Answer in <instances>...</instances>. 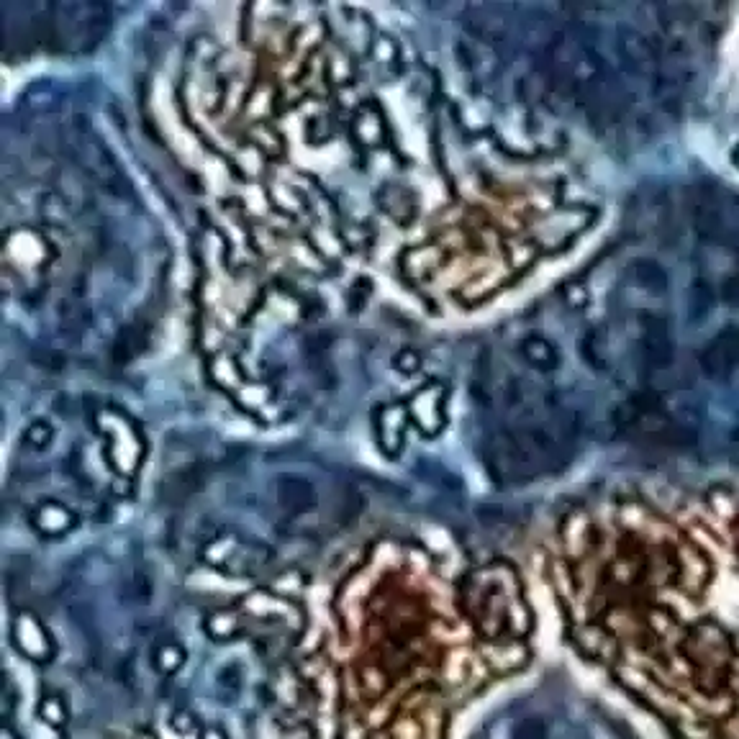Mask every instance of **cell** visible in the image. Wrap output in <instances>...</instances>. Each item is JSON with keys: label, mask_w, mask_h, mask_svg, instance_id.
<instances>
[{"label": "cell", "mask_w": 739, "mask_h": 739, "mask_svg": "<svg viewBox=\"0 0 739 739\" xmlns=\"http://www.w3.org/2000/svg\"><path fill=\"white\" fill-rule=\"evenodd\" d=\"M39 716L42 722H47L49 727L62 729L67 724V706L60 696H44L39 701Z\"/></svg>", "instance_id": "ac0fdd59"}, {"label": "cell", "mask_w": 739, "mask_h": 739, "mask_svg": "<svg viewBox=\"0 0 739 739\" xmlns=\"http://www.w3.org/2000/svg\"><path fill=\"white\" fill-rule=\"evenodd\" d=\"M514 739H547V724L537 716H527L514 727Z\"/></svg>", "instance_id": "d6986e66"}, {"label": "cell", "mask_w": 739, "mask_h": 739, "mask_svg": "<svg viewBox=\"0 0 739 739\" xmlns=\"http://www.w3.org/2000/svg\"><path fill=\"white\" fill-rule=\"evenodd\" d=\"M403 429H406V414L401 406H385L375 416V437L385 455L396 457L403 447Z\"/></svg>", "instance_id": "7c38bea8"}, {"label": "cell", "mask_w": 739, "mask_h": 739, "mask_svg": "<svg viewBox=\"0 0 739 739\" xmlns=\"http://www.w3.org/2000/svg\"><path fill=\"white\" fill-rule=\"evenodd\" d=\"M734 208L739 206L732 201L727 190L704 185L696 203H693V224H696L698 237H704L706 242H719L727 234H732Z\"/></svg>", "instance_id": "277c9868"}, {"label": "cell", "mask_w": 739, "mask_h": 739, "mask_svg": "<svg viewBox=\"0 0 739 739\" xmlns=\"http://www.w3.org/2000/svg\"><path fill=\"white\" fill-rule=\"evenodd\" d=\"M737 160H739V152H737Z\"/></svg>", "instance_id": "d4e9b609"}, {"label": "cell", "mask_w": 739, "mask_h": 739, "mask_svg": "<svg viewBox=\"0 0 739 739\" xmlns=\"http://www.w3.org/2000/svg\"><path fill=\"white\" fill-rule=\"evenodd\" d=\"M201 739H226V734L221 732L219 727H206V729H203Z\"/></svg>", "instance_id": "603a6c76"}, {"label": "cell", "mask_w": 739, "mask_h": 739, "mask_svg": "<svg viewBox=\"0 0 739 739\" xmlns=\"http://www.w3.org/2000/svg\"><path fill=\"white\" fill-rule=\"evenodd\" d=\"M716 301V293L706 280H693V288H691V321H704L706 316L711 314V308H714Z\"/></svg>", "instance_id": "2e32d148"}, {"label": "cell", "mask_w": 739, "mask_h": 739, "mask_svg": "<svg viewBox=\"0 0 739 739\" xmlns=\"http://www.w3.org/2000/svg\"><path fill=\"white\" fill-rule=\"evenodd\" d=\"M408 416H411L414 426L424 434V437H434V434L442 432V426L447 424L442 385H426V388H421V391L411 398Z\"/></svg>", "instance_id": "9c48e42d"}, {"label": "cell", "mask_w": 739, "mask_h": 739, "mask_svg": "<svg viewBox=\"0 0 739 739\" xmlns=\"http://www.w3.org/2000/svg\"><path fill=\"white\" fill-rule=\"evenodd\" d=\"M629 278L642 293L652 298H663L670 288L668 272L652 257H637V260L629 262Z\"/></svg>", "instance_id": "4fadbf2b"}, {"label": "cell", "mask_w": 739, "mask_h": 739, "mask_svg": "<svg viewBox=\"0 0 739 739\" xmlns=\"http://www.w3.org/2000/svg\"><path fill=\"white\" fill-rule=\"evenodd\" d=\"M11 639L13 647L31 663H49L57 650L49 629L34 614H18L13 619Z\"/></svg>", "instance_id": "52a82bcc"}, {"label": "cell", "mask_w": 739, "mask_h": 739, "mask_svg": "<svg viewBox=\"0 0 739 739\" xmlns=\"http://www.w3.org/2000/svg\"><path fill=\"white\" fill-rule=\"evenodd\" d=\"M275 501L285 516H303L316 509L319 493H316V485L311 480L285 475L275 483Z\"/></svg>", "instance_id": "30bf717a"}, {"label": "cell", "mask_w": 739, "mask_h": 739, "mask_svg": "<svg viewBox=\"0 0 739 739\" xmlns=\"http://www.w3.org/2000/svg\"><path fill=\"white\" fill-rule=\"evenodd\" d=\"M465 609L483 637H524L532 627L529 611L511 570L491 565L468 578Z\"/></svg>", "instance_id": "6da1fadb"}, {"label": "cell", "mask_w": 739, "mask_h": 739, "mask_svg": "<svg viewBox=\"0 0 739 739\" xmlns=\"http://www.w3.org/2000/svg\"><path fill=\"white\" fill-rule=\"evenodd\" d=\"M519 352L521 357H524V362H527L529 367H534V370H539V373H552V370H557V365H560V352H557L555 344H552L550 339L537 337V334L524 339V342L519 344Z\"/></svg>", "instance_id": "5bb4252c"}, {"label": "cell", "mask_w": 739, "mask_h": 739, "mask_svg": "<svg viewBox=\"0 0 739 739\" xmlns=\"http://www.w3.org/2000/svg\"><path fill=\"white\" fill-rule=\"evenodd\" d=\"M393 362H396L398 370H401V373H406V375L416 373V370H419V365H421L419 355H416V352H411V349H401Z\"/></svg>", "instance_id": "44dd1931"}, {"label": "cell", "mask_w": 739, "mask_h": 739, "mask_svg": "<svg viewBox=\"0 0 739 739\" xmlns=\"http://www.w3.org/2000/svg\"><path fill=\"white\" fill-rule=\"evenodd\" d=\"M203 557L208 565L224 570L229 575H247L255 573L270 560V550L262 544L252 542V539L234 537V534H221L213 539L203 550Z\"/></svg>", "instance_id": "3957f363"}, {"label": "cell", "mask_w": 739, "mask_h": 739, "mask_svg": "<svg viewBox=\"0 0 739 739\" xmlns=\"http://www.w3.org/2000/svg\"><path fill=\"white\" fill-rule=\"evenodd\" d=\"M701 375L709 380H727L739 367V326H727L711 337L698 355Z\"/></svg>", "instance_id": "8992f818"}, {"label": "cell", "mask_w": 739, "mask_h": 739, "mask_svg": "<svg viewBox=\"0 0 739 739\" xmlns=\"http://www.w3.org/2000/svg\"><path fill=\"white\" fill-rule=\"evenodd\" d=\"M614 54L621 75L639 80L655 77L663 62V47L650 34L632 26H619L614 31Z\"/></svg>", "instance_id": "7a4b0ae2"}, {"label": "cell", "mask_w": 739, "mask_h": 739, "mask_svg": "<svg viewBox=\"0 0 739 739\" xmlns=\"http://www.w3.org/2000/svg\"><path fill=\"white\" fill-rule=\"evenodd\" d=\"M77 516L67 509L65 503L44 501L31 511V527L44 537H62L70 529H75Z\"/></svg>", "instance_id": "8fae6325"}, {"label": "cell", "mask_w": 739, "mask_h": 739, "mask_svg": "<svg viewBox=\"0 0 739 739\" xmlns=\"http://www.w3.org/2000/svg\"><path fill=\"white\" fill-rule=\"evenodd\" d=\"M185 657H188V655H185L183 647H180L178 642L167 639V642H162V645L154 647L152 665L160 675H175L180 668H183Z\"/></svg>", "instance_id": "9a60e30c"}, {"label": "cell", "mask_w": 739, "mask_h": 739, "mask_svg": "<svg viewBox=\"0 0 739 739\" xmlns=\"http://www.w3.org/2000/svg\"><path fill=\"white\" fill-rule=\"evenodd\" d=\"M206 632H208V637L213 639V642H224V639H231L234 634L239 632L237 616L226 614V611H219V614L208 616Z\"/></svg>", "instance_id": "e0dca14e"}, {"label": "cell", "mask_w": 739, "mask_h": 739, "mask_svg": "<svg viewBox=\"0 0 739 739\" xmlns=\"http://www.w3.org/2000/svg\"><path fill=\"white\" fill-rule=\"evenodd\" d=\"M639 357L645 367L660 373L668 370L675 360V342L670 332V321L663 314H645L639 319Z\"/></svg>", "instance_id": "5b68a950"}, {"label": "cell", "mask_w": 739, "mask_h": 739, "mask_svg": "<svg viewBox=\"0 0 739 739\" xmlns=\"http://www.w3.org/2000/svg\"><path fill=\"white\" fill-rule=\"evenodd\" d=\"M24 442L29 444V447H34V450H44V447L52 442V426L44 424V421H36V424H31L29 429H26Z\"/></svg>", "instance_id": "ffe728a7"}, {"label": "cell", "mask_w": 739, "mask_h": 739, "mask_svg": "<svg viewBox=\"0 0 739 739\" xmlns=\"http://www.w3.org/2000/svg\"><path fill=\"white\" fill-rule=\"evenodd\" d=\"M0 739H18V734L13 732V729L6 724V727L0 729Z\"/></svg>", "instance_id": "cb8c5ba5"}, {"label": "cell", "mask_w": 739, "mask_h": 739, "mask_svg": "<svg viewBox=\"0 0 739 739\" xmlns=\"http://www.w3.org/2000/svg\"><path fill=\"white\" fill-rule=\"evenodd\" d=\"M172 724H175V729H178V732H190V729L196 727V724H193V716L183 714V711H178V714L172 716Z\"/></svg>", "instance_id": "7402d4cb"}, {"label": "cell", "mask_w": 739, "mask_h": 739, "mask_svg": "<svg viewBox=\"0 0 739 739\" xmlns=\"http://www.w3.org/2000/svg\"><path fill=\"white\" fill-rule=\"evenodd\" d=\"M462 26L483 44H503L514 34L509 8L503 6H470L462 13Z\"/></svg>", "instance_id": "ba28073f"}]
</instances>
